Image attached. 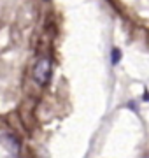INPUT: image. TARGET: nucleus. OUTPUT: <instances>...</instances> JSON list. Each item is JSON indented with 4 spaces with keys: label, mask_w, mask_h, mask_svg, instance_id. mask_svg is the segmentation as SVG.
Masks as SVG:
<instances>
[{
    "label": "nucleus",
    "mask_w": 149,
    "mask_h": 158,
    "mask_svg": "<svg viewBox=\"0 0 149 158\" xmlns=\"http://www.w3.org/2000/svg\"><path fill=\"white\" fill-rule=\"evenodd\" d=\"M49 74H51V62L47 58H40L39 62L35 63L34 79L39 85H46L47 79H49Z\"/></svg>",
    "instance_id": "f257e3e1"
},
{
    "label": "nucleus",
    "mask_w": 149,
    "mask_h": 158,
    "mask_svg": "<svg viewBox=\"0 0 149 158\" xmlns=\"http://www.w3.org/2000/svg\"><path fill=\"white\" fill-rule=\"evenodd\" d=\"M2 142H4V146H6L11 153L18 155V151H19V142H18L16 137H12V135H2Z\"/></svg>",
    "instance_id": "f03ea898"
}]
</instances>
